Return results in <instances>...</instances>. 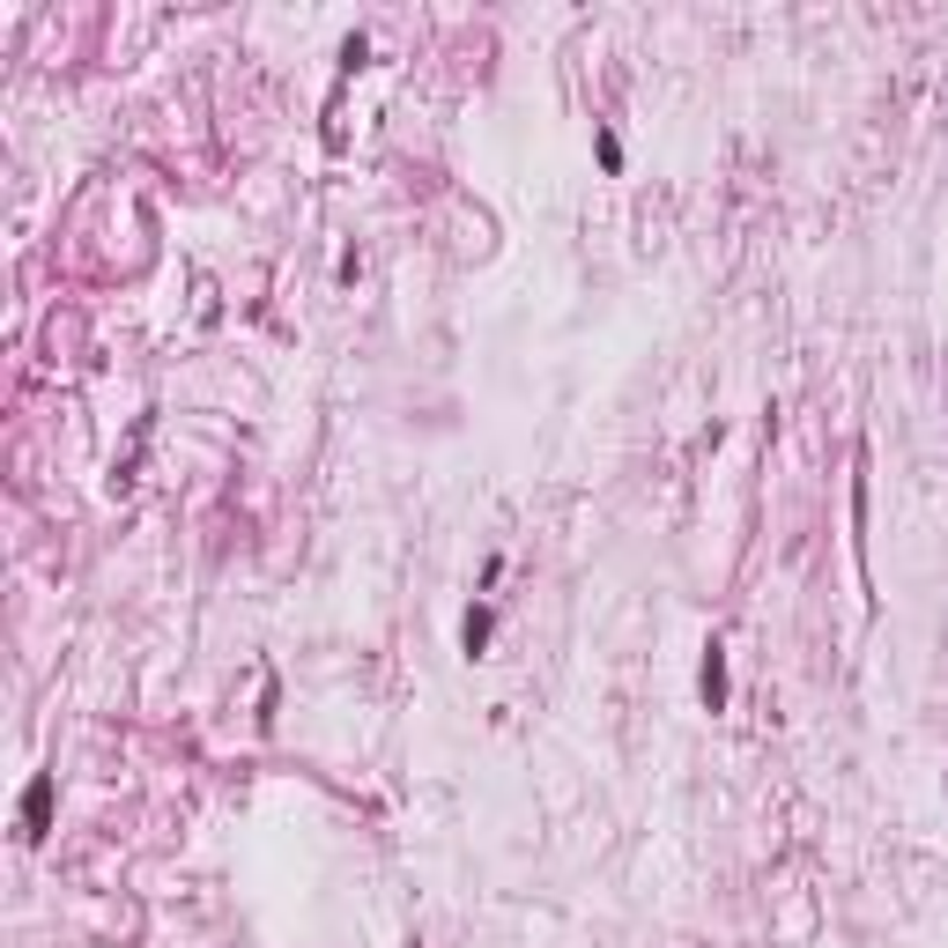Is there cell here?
Instances as JSON below:
<instances>
[{
	"label": "cell",
	"instance_id": "1",
	"mask_svg": "<svg viewBox=\"0 0 948 948\" xmlns=\"http://www.w3.org/2000/svg\"><path fill=\"white\" fill-rule=\"evenodd\" d=\"M52 823V778H30V793H23V838H45Z\"/></svg>",
	"mask_w": 948,
	"mask_h": 948
},
{
	"label": "cell",
	"instance_id": "3",
	"mask_svg": "<svg viewBox=\"0 0 948 948\" xmlns=\"http://www.w3.org/2000/svg\"><path fill=\"white\" fill-rule=\"evenodd\" d=\"M489 630H497V615H489V608H467V623H460V645L482 652V645H489Z\"/></svg>",
	"mask_w": 948,
	"mask_h": 948
},
{
	"label": "cell",
	"instance_id": "2",
	"mask_svg": "<svg viewBox=\"0 0 948 948\" xmlns=\"http://www.w3.org/2000/svg\"><path fill=\"white\" fill-rule=\"evenodd\" d=\"M704 704L712 712H726V652L712 645V660H704Z\"/></svg>",
	"mask_w": 948,
	"mask_h": 948
}]
</instances>
